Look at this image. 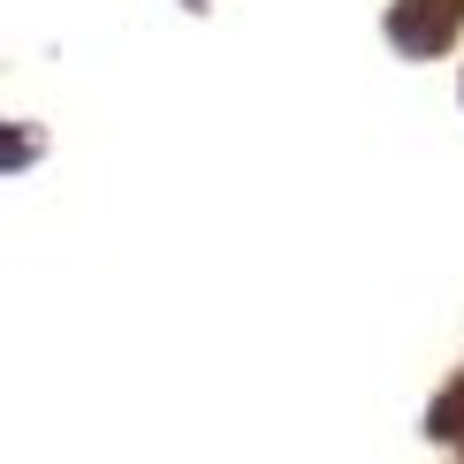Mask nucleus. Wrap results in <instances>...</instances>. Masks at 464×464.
<instances>
[{
    "label": "nucleus",
    "mask_w": 464,
    "mask_h": 464,
    "mask_svg": "<svg viewBox=\"0 0 464 464\" xmlns=\"http://www.w3.org/2000/svg\"><path fill=\"white\" fill-rule=\"evenodd\" d=\"M464 24V0H396L389 8V38L403 53H441Z\"/></svg>",
    "instance_id": "nucleus-1"
}]
</instances>
